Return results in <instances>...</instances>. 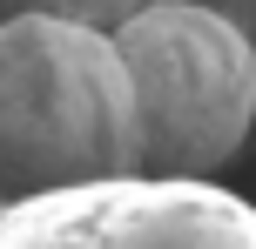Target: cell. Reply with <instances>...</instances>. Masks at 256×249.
Wrapping results in <instances>:
<instances>
[{
  "instance_id": "obj_1",
  "label": "cell",
  "mask_w": 256,
  "mask_h": 249,
  "mask_svg": "<svg viewBox=\"0 0 256 249\" xmlns=\"http://www.w3.org/2000/svg\"><path fill=\"white\" fill-rule=\"evenodd\" d=\"M128 74V169L222 175L256 115V34L196 0H142L108 27Z\"/></svg>"
},
{
  "instance_id": "obj_2",
  "label": "cell",
  "mask_w": 256,
  "mask_h": 249,
  "mask_svg": "<svg viewBox=\"0 0 256 249\" xmlns=\"http://www.w3.org/2000/svg\"><path fill=\"white\" fill-rule=\"evenodd\" d=\"M128 74L108 27L61 13L0 20V202L128 169Z\"/></svg>"
},
{
  "instance_id": "obj_3",
  "label": "cell",
  "mask_w": 256,
  "mask_h": 249,
  "mask_svg": "<svg viewBox=\"0 0 256 249\" xmlns=\"http://www.w3.org/2000/svg\"><path fill=\"white\" fill-rule=\"evenodd\" d=\"M256 216L216 175H88L0 202V249H250Z\"/></svg>"
},
{
  "instance_id": "obj_4",
  "label": "cell",
  "mask_w": 256,
  "mask_h": 249,
  "mask_svg": "<svg viewBox=\"0 0 256 249\" xmlns=\"http://www.w3.org/2000/svg\"><path fill=\"white\" fill-rule=\"evenodd\" d=\"M142 0H0V20L7 13H61V20H88V27H115L122 13H135Z\"/></svg>"
},
{
  "instance_id": "obj_5",
  "label": "cell",
  "mask_w": 256,
  "mask_h": 249,
  "mask_svg": "<svg viewBox=\"0 0 256 249\" xmlns=\"http://www.w3.org/2000/svg\"><path fill=\"white\" fill-rule=\"evenodd\" d=\"M196 7H216L222 20H236V27H250V34H256V0H196Z\"/></svg>"
}]
</instances>
